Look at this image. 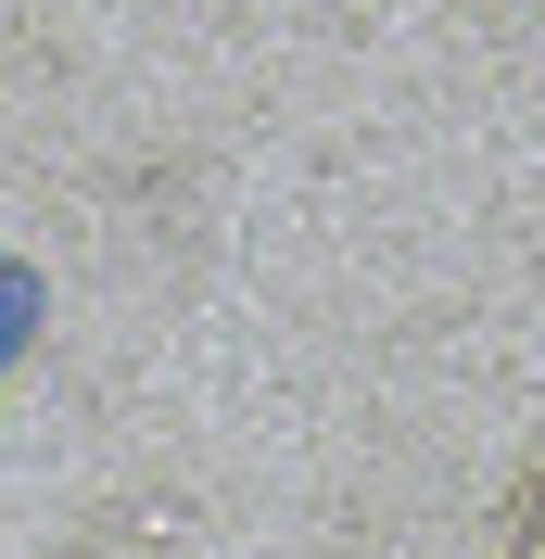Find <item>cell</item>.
I'll return each mask as SVG.
<instances>
[{
    "label": "cell",
    "instance_id": "cell-1",
    "mask_svg": "<svg viewBox=\"0 0 545 559\" xmlns=\"http://www.w3.org/2000/svg\"><path fill=\"white\" fill-rule=\"evenodd\" d=\"M495 559H545V471L508 496V547H495Z\"/></svg>",
    "mask_w": 545,
    "mask_h": 559
}]
</instances>
